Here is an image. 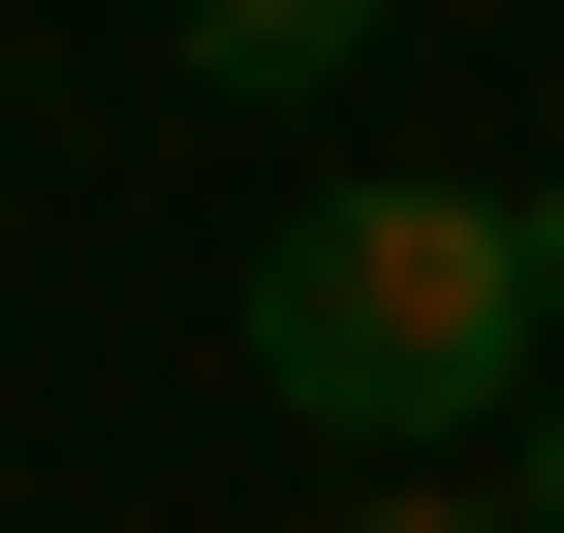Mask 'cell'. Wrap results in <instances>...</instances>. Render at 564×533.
I'll list each match as a JSON object with an SVG mask.
<instances>
[{
	"label": "cell",
	"instance_id": "7a4b0ae2",
	"mask_svg": "<svg viewBox=\"0 0 564 533\" xmlns=\"http://www.w3.org/2000/svg\"><path fill=\"white\" fill-rule=\"evenodd\" d=\"M377 0H188V95H345Z\"/></svg>",
	"mask_w": 564,
	"mask_h": 533
},
{
	"label": "cell",
	"instance_id": "6da1fadb",
	"mask_svg": "<svg viewBox=\"0 0 564 533\" xmlns=\"http://www.w3.org/2000/svg\"><path fill=\"white\" fill-rule=\"evenodd\" d=\"M251 377L314 439H502L533 409V220H502V188H282Z\"/></svg>",
	"mask_w": 564,
	"mask_h": 533
},
{
	"label": "cell",
	"instance_id": "5b68a950",
	"mask_svg": "<svg viewBox=\"0 0 564 533\" xmlns=\"http://www.w3.org/2000/svg\"><path fill=\"white\" fill-rule=\"evenodd\" d=\"M502 220H533V314H564V188H502Z\"/></svg>",
	"mask_w": 564,
	"mask_h": 533
},
{
	"label": "cell",
	"instance_id": "277c9868",
	"mask_svg": "<svg viewBox=\"0 0 564 533\" xmlns=\"http://www.w3.org/2000/svg\"><path fill=\"white\" fill-rule=\"evenodd\" d=\"M502 533H564V409H533V471H502Z\"/></svg>",
	"mask_w": 564,
	"mask_h": 533
},
{
	"label": "cell",
	"instance_id": "3957f363",
	"mask_svg": "<svg viewBox=\"0 0 564 533\" xmlns=\"http://www.w3.org/2000/svg\"><path fill=\"white\" fill-rule=\"evenodd\" d=\"M345 533H502V502H440V471H408V502H345Z\"/></svg>",
	"mask_w": 564,
	"mask_h": 533
}]
</instances>
